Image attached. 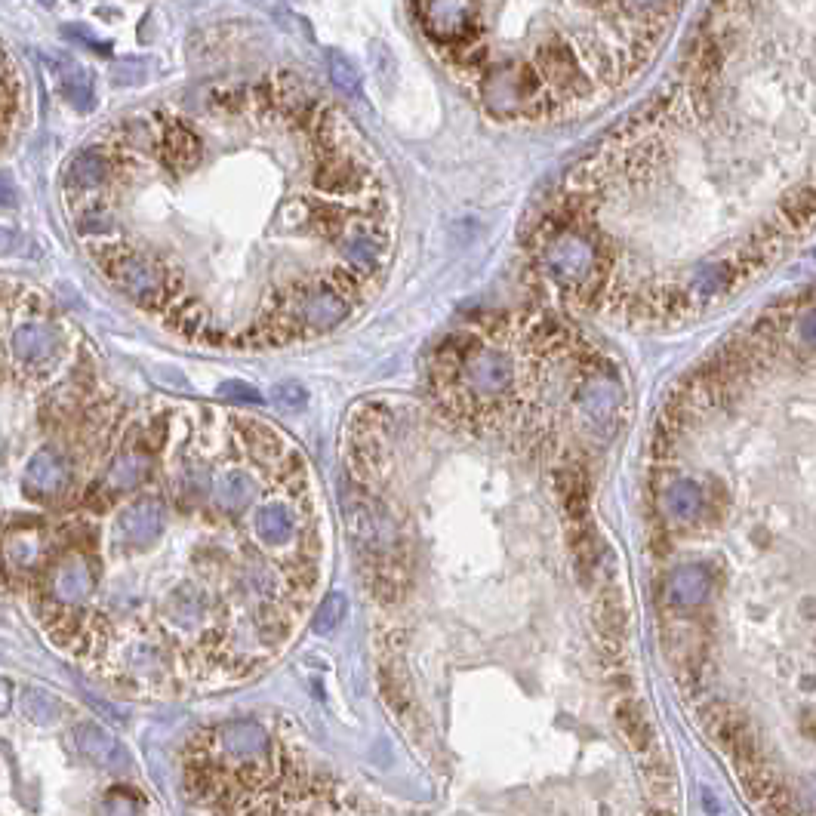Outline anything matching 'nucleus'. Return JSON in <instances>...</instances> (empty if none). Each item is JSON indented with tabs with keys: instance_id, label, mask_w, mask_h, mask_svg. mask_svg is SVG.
Masks as SVG:
<instances>
[{
	"instance_id": "nucleus-1",
	"label": "nucleus",
	"mask_w": 816,
	"mask_h": 816,
	"mask_svg": "<svg viewBox=\"0 0 816 816\" xmlns=\"http://www.w3.org/2000/svg\"><path fill=\"white\" fill-rule=\"evenodd\" d=\"M59 191L102 281L210 348L262 352L333 333L392 253L370 148L290 71L121 114L65 161Z\"/></svg>"
},
{
	"instance_id": "nucleus-2",
	"label": "nucleus",
	"mask_w": 816,
	"mask_h": 816,
	"mask_svg": "<svg viewBox=\"0 0 816 816\" xmlns=\"http://www.w3.org/2000/svg\"><path fill=\"white\" fill-rule=\"evenodd\" d=\"M478 93L493 118H542L552 111V93L542 84L539 71L521 62H505L499 68H487L478 81Z\"/></svg>"
},
{
	"instance_id": "nucleus-3",
	"label": "nucleus",
	"mask_w": 816,
	"mask_h": 816,
	"mask_svg": "<svg viewBox=\"0 0 816 816\" xmlns=\"http://www.w3.org/2000/svg\"><path fill=\"white\" fill-rule=\"evenodd\" d=\"M74 487V462L59 447H41L22 472V496L31 502H59L68 499Z\"/></svg>"
},
{
	"instance_id": "nucleus-4",
	"label": "nucleus",
	"mask_w": 816,
	"mask_h": 816,
	"mask_svg": "<svg viewBox=\"0 0 816 816\" xmlns=\"http://www.w3.org/2000/svg\"><path fill=\"white\" fill-rule=\"evenodd\" d=\"M536 65L552 99H586L592 93V81L586 77V71H579L573 47L561 41V37L549 41L546 47H539Z\"/></svg>"
},
{
	"instance_id": "nucleus-5",
	"label": "nucleus",
	"mask_w": 816,
	"mask_h": 816,
	"mask_svg": "<svg viewBox=\"0 0 816 816\" xmlns=\"http://www.w3.org/2000/svg\"><path fill=\"white\" fill-rule=\"evenodd\" d=\"M47 558V524H22L0 536V564L7 573L31 579Z\"/></svg>"
},
{
	"instance_id": "nucleus-6",
	"label": "nucleus",
	"mask_w": 816,
	"mask_h": 816,
	"mask_svg": "<svg viewBox=\"0 0 816 816\" xmlns=\"http://www.w3.org/2000/svg\"><path fill=\"white\" fill-rule=\"evenodd\" d=\"M22 102H25V84L22 74L7 53L4 41H0V151L10 145L22 124Z\"/></svg>"
},
{
	"instance_id": "nucleus-7",
	"label": "nucleus",
	"mask_w": 816,
	"mask_h": 816,
	"mask_svg": "<svg viewBox=\"0 0 816 816\" xmlns=\"http://www.w3.org/2000/svg\"><path fill=\"white\" fill-rule=\"evenodd\" d=\"M71 743L74 752L81 755L87 764L102 767V770H118L121 764H127L124 749L118 746V740L96 721H81L71 730Z\"/></svg>"
},
{
	"instance_id": "nucleus-8",
	"label": "nucleus",
	"mask_w": 816,
	"mask_h": 816,
	"mask_svg": "<svg viewBox=\"0 0 816 816\" xmlns=\"http://www.w3.org/2000/svg\"><path fill=\"white\" fill-rule=\"evenodd\" d=\"M616 724H619V730H623L626 743L638 755H647V752L656 749L650 721H647V715H644V709H641V703H638L635 696H619V703H616Z\"/></svg>"
},
{
	"instance_id": "nucleus-9",
	"label": "nucleus",
	"mask_w": 816,
	"mask_h": 816,
	"mask_svg": "<svg viewBox=\"0 0 816 816\" xmlns=\"http://www.w3.org/2000/svg\"><path fill=\"white\" fill-rule=\"evenodd\" d=\"M816 222V188H801L795 194H786L780 204V225L786 235H798V231H807Z\"/></svg>"
},
{
	"instance_id": "nucleus-10",
	"label": "nucleus",
	"mask_w": 816,
	"mask_h": 816,
	"mask_svg": "<svg viewBox=\"0 0 816 816\" xmlns=\"http://www.w3.org/2000/svg\"><path fill=\"white\" fill-rule=\"evenodd\" d=\"M22 712L34 724H56L62 718V703L41 687H25L22 690Z\"/></svg>"
},
{
	"instance_id": "nucleus-11",
	"label": "nucleus",
	"mask_w": 816,
	"mask_h": 816,
	"mask_svg": "<svg viewBox=\"0 0 816 816\" xmlns=\"http://www.w3.org/2000/svg\"><path fill=\"white\" fill-rule=\"evenodd\" d=\"M342 613H345V601H342L339 595L324 598V601H321V607H318V616H315V629H318L321 635L333 632V626H336L339 619H342Z\"/></svg>"
},
{
	"instance_id": "nucleus-12",
	"label": "nucleus",
	"mask_w": 816,
	"mask_h": 816,
	"mask_svg": "<svg viewBox=\"0 0 816 816\" xmlns=\"http://www.w3.org/2000/svg\"><path fill=\"white\" fill-rule=\"evenodd\" d=\"M102 810H105V816H139V798H133V792L114 789L105 798Z\"/></svg>"
},
{
	"instance_id": "nucleus-13",
	"label": "nucleus",
	"mask_w": 816,
	"mask_h": 816,
	"mask_svg": "<svg viewBox=\"0 0 816 816\" xmlns=\"http://www.w3.org/2000/svg\"><path fill=\"white\" fill-rule=\"evenodd\" d=\"M275 398L284 410H299L302 404H305V392H302V385H293V382H284V385H278L275 388Z\"/></svg>"
},
{
	"instance_id": "nucleus-14",
	"label": "nucleus",
	"mask_w": 816,
	"mask_h": 816,
	"mask_svg": "<svg viewBox=\"0 0 816 816\" xmlns=\"http://www.w3.org/2000/svg\"><path fill=\"white\" fill-rule=\"evenodd\" d=\"M222 395H238V398H247V401H259V395L253 392L250 385H241V382H228L222 385Z\"/></svg>"
},
{
	"instance_id": "nucleus-15",
	"label": "nucleus",
	"mask_w": 816,
	"mask_h": 816,
	"mask_svg": "<svg viewBox=\"0 0 816 816\" xmlns=\"http://www.w3.org/2000/svg\"><path fill=\"white\" fill-rule=\"evenodd\" d=\"M13 706V684L7 678H0V715H7Z\"/></svg>"
},
{
	"instance_id": "nucleus-16",
	"label": "nucleus",
	"mask_w": 816,
	"mask_h": 816,
	"mask_svg": "<svg viewBox=\"0 0 816 816\" xmlns=\"http://www.w3.org/2000/svg\"><path fill=\"white\" fill-rule=\"evenodd\" d=\"M804 730H807L810 740H816V721H807V727H804Z\"/></svg>"
},
{
	"instance_id": "nucleus-17",
	"label": "nucleus",
	"mask_w": 816,
	"mask_h": 816,
	"mask_svg": "<svg viewBox=\"0 0 816 816\" xmlns=\"http://www.w3.org/2000/svg\"><path fill=\"white\" fill-rule=\"evenodd\" d=\"M650 816H669V813H663V810H653Z\"/></svg>"
}]
</instances>
